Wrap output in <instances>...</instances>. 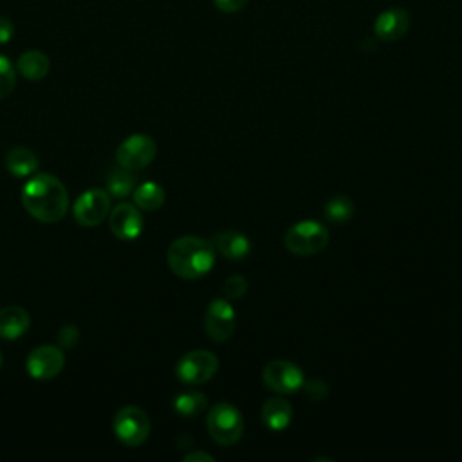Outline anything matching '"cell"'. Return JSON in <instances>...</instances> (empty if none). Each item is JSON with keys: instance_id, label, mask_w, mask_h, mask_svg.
Listing matches in <instances>:
<instances>
[{"instance_id": "cell-15", "label": "cell", "mask_w": 462, "mask_h": 462, "mask_svg": "<svg viewBox=\"0 0 462 462\" xmlns=\"http://www.w3.org/2000/svg\"><path fill=\"white\" fill-rule=\"evenodd\" d=\"M31 325L29 312L18 305H7L0 309V337L18 339L27 332Z\"/></svg>"}, {"instance_id": "cell-22", "label": "cell", "mask_w": 462, "mask_h": 462, "mask_svg": "<svg viewBox=\"0 0 462 462\" xmlns=\"http://www.w3.org/2000/svg\"><path fill=\"white\" fill-rule=\"evenodd\" d=\"M106 188H108V193L112 197H117V199H123L126 195H130L135 188V179L134 175L130 173V170H116L108 175L106 179Z\"/></svg>"}, {"instance_id": "cell-17", "label": "cell", "mask_w": 462, "mask_h": 462, "mask_svg": "<svg viewBox=\"0 0 462 462\" xmlns=\"http://www.w3.org/2000/svg\"><path fill=\"white\" fill-rule=\"evenodd\" d=\"M5 168L14 177H31L38 170V157L25 146H14L5 153Z\"/></svg>"}, {"instance_id": "cell-1", "label": "cell", "mask_w": 462, "mask_h": 462, "mask_svg": "<svg viewBox=\"0 0 462 462\" xmlns=\"http://www.w3.org/2000/svg\"><path fill=\"white\" fill-rule=\"evenodd\" d=\"M25 211L40 222H60L69 211V193L60 179L51 173H32L22 189Z\"/></svg>"}, {"instance_id": "cell-11", "label": "cell", "mask_w": 462, "mask_h": 462, "mask_svg": "<svg viewBox=\"0 0 462 462\" xmlns=\"http://www.w3.org/2000/svg\"><path fill=\"white\" fill-rule=\"evenodd\" d=\"M65 365V356L60 346L54 345H42L36 346L29 356H27V372L32 379H52L56 377Z\"/></svg>"}, {"instance_id": "cell-10", "label": "cell", "mask_w": 462, "mask_h": 462, "mask_svg": "<svg viewBox=\"0 0 462 462\" xmlns=\"http://www.w3.org/2000/svg\"><path fill=\"white\" fill-rule=\"evenodd\" d=\"M236 327V314L233 305L229 303V300L224 298H217L209 303L208 310H206V318H204V328L206 334L220 343L226 341L233 336Z\"/></svg>"}, {"instance_id": "cell-24", "label": "cell", "mask_w": 462, "mask_h": 462, "mask_svg": "<svg viewBox=\"0 0 462 462\" xmlns=\"http://www.w3.org/2000/svg\"><path fill=\"white\" fill-rule=\"evenodd\" d=\"M247 291V280L240 274H231L224 282V294L227 300H240Z\"/></svg>"}, {"instance_id": "cell-26", "label": "cell", "mask_w": 462, "mask_h": 462, "mask_svg": "<svg viewBox=\"0 0 462 462\" xmlns=\"http://www.w3.org/2000/svg\"><path fill=\"white\" fill-rule=\"evenodd\" d=\"M78 339H79V332L74 325H65L58 332V345L63 348H74L78 345Z\"/></svg>"}, {"instance_id": "cell-30", "label": "cell", "mask_w": 462, "mask_h": 462, "mask_svg": "<svg viewBox=\"0 0 462 462\" xmlns=\"http://www.w3.org/2000/svg\"><path fill=\"white\" fill-rule=\"evenodd\" d=\"M2 361H4V357H2V352H0V368H2Z\"/></svg>"}, {"instance_id": "cell-28", "label": "cell", "mask_w": 462, "mask_h": 462, "mask_svg": "<svg viewBox=\"0 0 462 462\" xmlns=\"http://www.w3.org/2000/svg\"><path fill=\"white\" fill-rule=\"evenodd\" d=\"M13 32H14L13 22L5 16H0V45L7 43L13 38Z\"/></svg>"}, {"instance_id": "cell-9", "label": "cell", "mask_w": 462, "mask_h": 462, "mask_svg": "<svg viewBox=\"0 0 462 462\" xmlns=\"http://www.w3.org/2000/svg\"><path fill=\"white\" fill-rule=\"evenodd\" d=\"M110 211V195L101 188H92L78 197L72 213L79 226H99Z\"/></svg>"}, {"instance_id": "cell-25", "label": "cell", "mask_w": 462, "mask_h": 462, "mask_svg": "<svg viewBox=\"0 0 462 462\" xmlns=\"http://www.w3.org/2000/svg\"><path fill=\"white\" fill-rule=\"evenodd\" d=\"M301 388L305 390L307 397H309L310 401H316V402L323 401V399L328 395V384H327L325 381H321V379H310V381H305Z\"/></svg>"}, {"instance_id": "cell-7", "label": "cell", "mask_w": 462, "mask_h": 462, "mask_svg": "<svg viewBox=\"0 0 462 462\" xmlns=\"http://www.w3.org/2000/svg\"><path fill=\"white\" fill-rule=\"evenodd\" d=\"M262 381L271 392L289 395L301 390L305 375L298 365L285 359H274L263 366Z\"/></svg>"}, {"instance_id": "cell-18", "label": "cell", "mask_w": 462, "mask_h": 462, "mask_svg": "<svg viewBox=\"0 0 462 462\" xmlns=\"http://www.w3.org/2000/svg\"><path fill=\"white\" fill-rule=\"evenodd\" d=\"M49 58L40 51H25L16 60V70L31 81H38L49 74Z\"/></svg>"}, {"instance_id": "cell-29", "label": "cell", "mask_w": 462, "mask_h": 462, "mask_svg": "<svg viewBox=\"0 0 462 462\" xmlns=\"http://www.w3.org/2000/svg\"><path fill=\"white\" fill-rule=\"evenodd\" d=\"M184 462H213V457L204 451H193L184 457Z\"/></svg>"}, {"instance_id": "cell-8", "label": "cell", "mask_w": 462, "mask_h": 462, "mask_svg": "<svg viewBox=\"0 0 462 462\" xmlns=\"http://www.w3.org/2000/svg\"><path fill=\"white\" fill-rule=\"evenodd\" d=\"M155 153H157L155 141L148 135L135 134V135L126 137L119 144V148L116 152V159L121 168L135 171V170L146 168L153 161Z\"/></svg>"}, {"instance_id": "cell-21", "label": "cell", "mask_w": 462, "mask_h": 462, "mask_svg": "<svg viewBox=\"0 0 462 462\" xmlns=\"http://www.w3.org/2000/svg\"><path fill=\"white\" fill-rule=\"evenodd\" d=\"M356 213L354 208V200L346 195H336L330 200H327V204L323 206V215L328 222L334 224H343L346 220H350Z\"/></svg>"}, {"instance_id": "cell-4", "label": "cell", "mask_w": 462, "mask_h": 462, "mask_svg": "<svg viewBox=\"0 0 462 462\" xmlns=\"http://www.w3.org/2000/svg\"><path fill=\"white\" fill-rule=\"evenodd\" d=\"M211 439L220 446H233L244 433V419L236 406L231 402H217L206 419Z\"/></svg>"}, {"instance_id": "cell-6", "label": "cell", "mask_w": 462, "mask_h": 462, "mask_svg": "<svg viewBox=\"0 0 462 462\" xmlns=\"http://www.w3.org/2000/svg\"><path fill=\"white\" fill-rule=\"evenodd\" d=\"M218 370V357L209 350H191L175 365V375L184 384H202Z\"/></svg>"}, {"instance_id": "cell-2", "label": "cell", "mask_w": 462, "mask_h": 462, "mask_svg": "<svg viewBox=\"0 0 462 462\" xmlns=\"http://www.w3.org/2000/svg\"><path fill=\"white\" fill-rule=\"evenodd\" d=\"M166 260L179 278L197 280L213 269L215 247L209 240L200 236H180L170 244Z\"/></svg>"}, {"instance_id": "cell-20", "label": "cell", "mask_w": 462, "mask_h": 462, "mask_svg": "<svg viewBox=\"0 0 462 462\" xmlns=\"http://www.w3.org/2000/svg\"><path fill=\"white\" fill-rule=\"evenodd\" d=\"M206 406H208L206 395L202 392H197V390L182 392L173 399L175 413L180 415V417H186V419L200 415L206 410Z\"/></svg>"}, {"instance_id": "cell-5", "label": "cell", "mask_w": 462, "mask_h": 462, "mask_svg": "<svg viewBox=\"0 0 462 462\" xmlns=\"http://www.w3.org/2000/svg\"><path fill=\"white\" fill-rule=\"evenodd\" d=\"M114 433L128 448L141 446L150 433V419L146 411L139 406H123L114 415Z\"/></svg>"}, {"instance_id": "cell-3", "label": "cell", "mask_w": 462, "mask_h": 462, "mask_svg": "<svg viewBox=\"0 0 462 462\" xmlns=\"http://www.w3.org/2000/svg\"><path fill=\"white\" fill-rule=\"evenodd\" d=\"M283 244L296 256L318 254L328 245V231L321 222L301 220L287 229Z\"/></svg>"}, {"instance_id": "cell-23", "label": "cell", "mask_w": 462, "mask_h": 462, "mask_svg": "<svg viewBox=\"0 0 462 462\" xmlns=\"http://www.w3.org/2000/svg\"><path fill=\"white\" fill-rule=\"evenodd\" d=\"M16 85V72L9 58L0 54V99H5Z\"/></svg>"}, {"instance_id": "cell-16", "label": "cell", "mask_w": 462, "mask_h": 462, "mask_svg": "<svg viewBox=\"0 0 462 462\" xmlns=\"http://www.w3.org/2000/svg\"><path fill=\"white\" fill-rule=\"evenodd\" d=\"M292 420V406L283 397H269L262 406V422L273 430L282 431Z\"/></svg>"}, {"instance_id": "cell-13", "label": "cell", "mask_w": 462, "mask_h": 462, "mask_svg": "<svg viewBox=\"0 0 462 462\" xmlns=\"http://www.w3.org/2000/svg\"><path fill=\"white\" fill-rule=\"evenodd\" d=\"M410 29V14L402 7H388L374 22V32L383 42H397Z\"/></svg>"}, {"instance_id": "cell-14", "label": "cell", "mask_w": 462, "mask_h": 462, "mask_svg": "<svg viewBox=\"0 0 462 462\" xmlns=\"http://www.w3.org/2000/svg\"><path fill=\"white\" fill-rule=\"evenodd\" d=\"M213 247L227 260H242L251 251L249 238L235 229H222L213 235Z\"/></svg>"}, {"instance_id": "cell-27", "label": "cell", "mask_w": 462, "mask_h": 462, "mask_svg": "<svg viewBox=\"0 0 462 462\" xmlns=\"http://www.w3.org/2000/svg\"><path fill=\"white\" fill-rule=\"evenodd\" d=\"M249 0H213L215 7L222 13H236L247 5Z\"/></svg>"}, {"instance_id": "cell-12", "label": "cell", "mask_w": 462, "mask_h": 462, "mask_svg": "<svg viewBox=\"0 0 462 462\" xmlns=\"http://www.w3.org/2000/svg\"><path fill=\"white\" fill-rule=\"evenodd\" d=\"M143 217L137 206L121 202L110 211V231L119 240H134L143 231Z\"/></svg>"}, {"instance_id": "cell-19", "label": "cell", "mask_w": 462, "mask_h": 462, "mask_svg": "<svg viewBox=\"0 0 462 462\" xmlns=\"http://www.w3.org/2000/svg\"><path fill=\"white\" fill-rule=\"evenodd\" d=\"M166 193L161 184L157 182H143L134 188V204L144 211H155L164 204Z\"/></svg>"}]
</instances>
